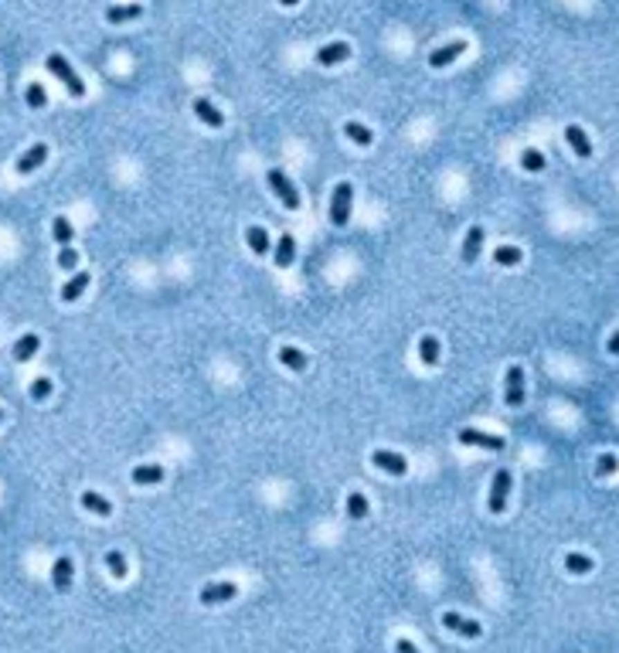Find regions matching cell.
I'll return each mask as SVG.
<instances>
[{
  "mask_svg": "<svg viewBox=\"0 0 619 653\" xmlns=\"http://www.w3.org/2000/svg\"><path fill=\"white\" fill-rule=\"evenodd\" d=\"M44 65H48V72L55 75V79L62 82L65 89H68V95H75V99H82L85 95V82L79 79V72L68 65V58L65 55H58V51H51L48 58H44Z\"/></svg>",
  "mask_w": 619,
  "mask_h": 653,
  "instance_id": "cell-1",
  "label": "cell"
},
{
  "mask_svg": "<svg viewBox=\"0 0 619 653\" xmlns=\"http://www.w3.org/2000/svg\"><path fill=\"white\" fill-rule=\"evenodd\" d=\"M510 470L507 466H500L494 473V480H490V497H487V511L494 514V517H500L503 511H507V497H510Z\"/></svg>",
  "mask_w": 619,
  "mask_h": 653,
  "instance_id": "cell-2",
  "label": "cell"
},
{
  "mask_svg": "<svg viewBox=\"0 0 619 653\" xmlns=\"http://www.w3.org/2000/svg\"><path fill=\"white\" fill-rule=\"evenodd\" d=\"M351 204H354V187H351V181H340L331 194V221L337 228H344L351 221Z\"/></svg>",
  "mask_w": 619,
  "mask_h": 653,
  "instance_id": "cell-3",
  "label": "cell"
},
{
  "mask_svg": "<svg viewBox=\"0 0 619 653\" xmlns=\"http://www.w3.org/2000/svg\"><path fill=\"white\" fill-rule=\"evenodd\" d=\"M266 181H269L272 194L283 201V208H289V211H296V208H299V194H296L293 181L283 174V167H269V170H266Z\"/></svg>",
  "mask_w": 619,
  "mask_h": 653,
  "instance_id": "cell-4",
  "label": "cell"
},
{
  "mask_svg": "<svg viewBox=\"0 0 619 653\" xmlns=\"http://www.w3.org/2000/svg\"><path fill=\"white\" fill-rule=\"evenodd\" d=\"M456 439H459L463 446H480V449H503V446H507V439H503V436H490V432L473 429V425H463V429L456 432Z\"/></svg>",
  "mask_w": 619,
  "mask_h": 653,
  "instance_id": "cell-5",
  "label": "cell"
},
{
  "mask_svg": "<svg viewBox=\"0 0 619 653\" xmlns=\"http://www.w3.org/2000/svg\"><path fill=\"white\" fill-rule=\"evenodd\" d=\"M503 381H507V388H503V402H507V408H521L524 405V367L510 365Z\"/></svg>",
  "mask_w": 619,
  "mask_h": 653,
  "instance_id": "cell-6",
  "label": "cell"
},
{
  "mask_svg": "<svg viewBox=\"0 0 619 653\" xmlns=\"http://www.w3.org/2000/svg\"><path fill=\"white\" fill-rule=\"evenodd\" d=\"M371 463L378 470L391 473V477H405V473H409V459H405L402 452H391V449H374Z\"/></svg>",
  "mask_w": 619,
  "mask_h": 653,
  "instance_id": "cell-7",
  "label": "cell"
},
{
  "mask_svg": "<svg viewBox=\"0 0 619 653\" xmlns=\"http://www.w3.org/2000/svg\"><path fill=\"white\" fill-rule=\"evenodd\" d=\"M235 596H239V585H235V582H211V585H205V589L198 592L201 606H221V603H228V599H235Z\"/></svg>",
  "mask_w": 619,
  "mask_h": 653,
  "instance_id": "cell-8",
  "label": "cell"
},
{
  "mask_svg": "<svg viewBox=\"0 0 619 653\" xmlns=\"http://www.w3.org/2000/svg\"><path fill=\"white\" fill-rule=\"evenodd\" d=\"M443 626L453 629V633H459V636H466V640H477V636L483 633V626H480L477 619H466V616H459V612H443Z\"/></svg>",
  "mask_w": 619,
  "mask_h": 653,
  "instance_id": "cell-9",
  "label": "cell"
},
{
  "mask_svg": "<svg viewBox=\"0 0 619 653\" xmlns=\"http://www.w3.org/2000/svg\"><path fill=\"white\" fill-rule=\"evenodd\" d=\"M44 160H48V143H35V147H28V150L17 157L14 170H17V174H35Z\"/></svg>",
  "mask_w": 619,
  "mask_h": 653,
  "instance_id": "cell-10",
  "label": "cell"
},
{
  "mask_svg": "<svg viewBox=\"0 0 619 653\" xmlns=\"http://www.w3.org/2000/svg\"><path fill=\"white\" fill-rule=\"evenodd\" d=\"M167 473L160 463H140V466H133V473H129V480L136 484V487H154V484H160Z\"/></svg>",
  "mask_w": 619,
  "mask_h": 653,
  "instance_id": "cell-11",
  "label": "cell"
},
{
  "mask_svg": "<svg viewBox=\"0 0 619 653\" xmlns=\"http://www.w3.org/2000/svg\"><path fill=\"white\" fill-rule=\"evenodd\" d=\"M72 575H75V569H72V558L68 555H62V558H55V565H51V582H55V592H68L72 589Z\"/></svg>",
  "mask_w": 619,
  "mask_h": 653,
  "instance_id": "cell-12",
  "label": "cell"
},
{
  "mask_svg": "<svg viewBox=\"0 0 619 653\" xmlns=\"http://www.w3.org/2000/svg\"><path fill=\"white\" fill-rule=\"evenodd\" d=\"M466 51V41L463 38H456V41H450V44H439L432 55H429V65L432 68H443V65H450V62H456L459 55Z\"/></svg>",
  "mask_w": 619,
  "mask_h": 653,
  "instance_id": "cell-13",
  "label": "cell"
},
{
  "mask_svg": "<svg viewBox=\"0 0 619 653\" xmlns=\"http://www.w3.org/2000/svg\"><path fill=\"white\" fill-rule=\"evenodd\" d=\"M191 109H194V116L205 122V126H211V129H221V126H225V113H221L211 99H194Z\"/></svg>",
  "mask_w": 619,
  "mask_h": 653,
  "instance_id": "cell-14",
  "label": "cell"
},
{
  "mask_svg": "<svg viewBox=\"0 0 619 653\" xmlns=\"http://www.w3.org/2000/svg\"><path fill=\"white\" fill-rule=\"evenodd\" d=\"M351 55V44L347 41H331V44H320L317 48V65H337V62H344Z\"/></svg>",
  "mask_w": 619,
  "mask_h": 653,
  "instance_id": "cell-15",
  "label": "cell"
},
{
  "mask_svg": "<svg viewBox=\"0 0 619 653\" xmlns=\"http://www.w3.org/2000/svg\"><path fill=\"white\" fill-rule=\"evenodd\" d=\"M565 140H569V147L575 150V157H582V160H589L592 157V140H589V133L582 129V126H565Z\"/></svg>",
  "mask_w": 619,
  "mask_h": 653,
  "instance_id": "cell-16",
  "label": "cell"
},
{
  "mask_svg": "<svg viewBox=\"0 0 619 653\" xmlns=\"http://www.w3.org/2000/svg\"><path fill=\"white\" fill-rule=\"evenodd\" d=\"M140 14H143V3H113V7H106V21H109V24L136 21Z\"/></svg>",
  "mask_w": 619,
  "mask_h": 653,
  "instance_id": "cell-17",
  "label": "cell"
},
{
  "mask_svg": "<svg viewBox=\"0 0 619 653\" xmlns=\"http://www.w3.org/2000/svg\"><path fill=\"white\" fill-rule=\"evenodd\" d=\"M480 245H483V228H480V225H470L466 235H463V262H477Z\"/></svg>",
  "mask_w": 619,
  "mask_h": 653,
  "instance_id": "cell-18",
  "label": "cell"
},
{
  "mask_svg": "<svg viewBox=\"0 0 619 653\" xmlns=\"http://www.w3.org/2000/svg\"><path fill=\"white\" fill-rule=\"evenodd\" d=\"M276 358H279V365H286L289 371H306V365H310V358H306L299 347H293V344H283V347L276 351Z\"/></svg>",
  "mask_w": 619,
  "mask_h": 653,
  "instance_id": "cell-19",
  "label": "cell"
},
{
  "mask_svg": "<svg viewBox=\"0 0 619 653\" xmlns=\"http://www.w3.org/2000/svg\"><path fill=\"white\" fill-rule=\"evenodd\" d=\"M38 347H41V337L38 333H24V337H17L10 354H14V361H31L38 354Z\"/></svg>",
  "mask_w": 619,
  "mask_h": 653,
  "instance_id": "cell-20",
  "label": "cell"
},
{
  "mask_svg": "<svg viewBox=\"0 0 619 653\" xmlns=\"http://www.w3.org/2000/svg\"><path fill=\"white\" fill-rule=\"evenodd\" d=\"M82 507L92 511L95 517H109V514H113V504H109L102 493H95V490H82Z\"/></svg>",
  "mask_w": 619,
  "mask_h": 653,
  "instance_id": "cell-21",
  "label": "cell"
},
{
  "mask_svg": "<svg viewBox=\"0 0 619 653\" xmlns=\"http://www.w3.org/2000/svg\"><path fill=\"white\" fill-rule=\"evenodd\" d=\"M439 337H432V333H425V337H418V358H422V365L436 367L439 365Z\"/></svg>",
  "mask_w": 619,
  "mask_h": 653,
  "instance_id": "cell-22",
  "label": "cell"
},
{
  "mask_svg": "<svg viewBox=\"0 0 619 653\" xmlns=\"http://www.w3.org/2000/svg\"><path fill=\"white\" fill-rule=\"evenodd\" d=\"M89 283H92V276H89V273H75L68 283L62 286V300H65V303H75V300L85 293V286H89Z\"/></svg>",
  "mask_w": 619,
  "mask_h": 653,
  "instance_id": "cell-23",
  "label": "cell"
},
{
  "mask_svg": "<svg viewBox=\"0 0 619 653\" xmlns=\"http://www.w3.org/2000/svg\"><path fill=\"white\" fill-rule=\"evenodd\" d=\"M51 235H55V242L62 245H72V239H75V228H72V221L65 218V214H55L51 218Z\"/></svg>",
  "mask_w": 619,
  "mask_h": 653,
  "instance_id": "cell-24",
  "label": "cell"
},
{
  "mask_svg": "<svg viewBox=\"0 0 619 653\" xmlns=\"http://www.w3.org/2000/svg\"><path fill=\"white\" fill-rule=\"evenodd\" d=\"M368 511H371V507H368V497H364L361 490H351V493H347V517H351V521H364Z\"/></svg>",
  "mask_w": 619,
  "mask_h": 653,
  "instance_id": "cell-25",
  "label": "cell"
},
{
  "mask_svg": "<svg viewBox=\"0 0 619 653\" xmlns=\"http://www.w3.org/2000/svg\"><path fill=\"white\" fill-rule=\"evenodd\" d=\"M272 259H276V266H279V269L293 266V259H296V242H293V235H283V239L276 242V252H272Z\"/></svg>",
  "mask_w": 619,
  "mask_h": 653,
  "instance_id": "cell-26",
  "label": "cell"
},
{
  "mask_svg": "<svg viewBox=\"0 0 619 653\" xmlns=\"http://www.w3.org/2000/svg\"><path fill=\"white\" fill-rule=\"evenodd\" d=\"M246 242H248V248H252L255 255H262V252H269V232H266L262 225H248V228H246Z\"/></svg>",
  "mask_w": 619,
  "mask_h": 653,
  "instance_id": "cell-27",
  "label": "cell"
},
{
  "mask_svg": "<svg viewBox=\"0 0 619 653\" xmlns=\"http://www.w3.org/2000/svg\"><path fill=\"white\" fill-rule=\"evenodd\" d=\"M344 133L358 143V147H371V140H374V133L364 126V122H358V120H347L344 122Z\"/></svg>",
  "mask_w": 619,
  "mask_h": 653,
  "instance_id": "cell-28",
  "label": "cell"
},
{
  "mask_svg": "<svg viewBox=\"0 0 619 653\" xmlns=\"http://www.w3.org/2000/svg\"><path fill=\"white\" fill-rule=\"evenodd\" d=\"M521 259H524V252H521L517 245H497L494 248L497 266H521Z\"/></svg>",
  "mask_w": 619,
  "mask_h": 653,
  "instance_id": "cell-29",
  "label": "cell"
},
{
  "mask_svg": "<svg viewBox=\"0 0 619 653\" xmlns=\"http://www.w3.org/2000/svg\"><path fill=\"white\" fill-rule=\"evenodd\" d=\"M24 99H28V106H31V109H44V106H48V92H44L41 82H28Z\"/></svg>",
  "mask_w": 619,
  "mask_h": 653,
  "instance_id": "cell-30",
  "label": "cell"
},
{
  "mask_svg": "<svg viewBox=\"0 0 619 653\" xmlns=\"http://www.w3.org/2000/svg\"><path fill=\"white\" fill-rule=\"evenodd\" d=\"M565 569L572 571V575H589V571H592V558H589V555H578V551H569V555H565Z\"/></svg>",
  "mask_w": 619,
  "mask_h": 653,
  "instance_id": "cell-31",
  "label": "cell"
},
{
  "mask_svg": "<svg viewBox=\"0 0 619 653\" xmlns=\"http://www.w3.org/2000/svg\"><path fill=\"white\" fill-rule=\"evenodd\" d=\"M106 569L113 571V578H126L129 575V565H126V558H123V551H106Z\"/></svg>",
  "mask_w": 619,
  "mask_h": 653,
  "instance_id": "cell-32",
  "label": "cell"
},
{
  "mask_svg": "<svg viewBox=\"0 0 619 653\" xmlns=\"http://www.w3.org/2000/svg\"><path fill=\"white\" fill-rule=\"evenodd\" d=\"M521 167H524V170H531V174L544 170V154H541V150H535V147H528V150L521 154Z\"/></svg>",
  "mask_w": 619,
  "mask_h": 653,
  "instance_id": "cell-33",
  "label": "cell"
},
{
  "mask_svg": "<svg viewBox=\"0 0 619 653\" xmlns=\"http://www.w3.org/2000/svg\"><path fill=\"white\" fill-rule=\"evenodd\" d=\"M616 470H619V459L613 452H602V456L595 459V473H599V477H613Z\"/></svg>",
  "mask_w": 619,
  "mask_h": 653,
  "instance_id": "cell-34",
  "label": "cell"
},
{
  "mask_svg": "<svg viewBox=\"0 0 619 653\" xmlns=\"http://www.w3.org/2000/svg\"><path fill=\"white\" fill-rule=\"evenodd\" d=\"M28 395H31L35 402H44V398L51 395V378H35L31 388H28Z\"/></svg>",
  "mask_w": 619,
  "mask_h": 653,
  "instance_id": "cell-35",
  "label": "cell"
},
{
  "mask_svg": "<svg viewBox=\"0 0 619 653\" xmlns=\"http://www.w3.org/2000/svg\"><path fill=\"white\" fill-rule=\"evenodd\" d=\"M58 266H62V269H68V273H72V269H75V266H79V252H75V248H72V245H65V248H58Z\"/></svg>",
  "mask_w": 619,
  "mask_h": 653,
  "instance_id": "cell-36",
  "label": "cell"
},
{
  "mask_svg": "<svg viewBox=\"0 0 619 653\" xmlns=\"http://www.w3.org/2000/svg\"><path fill=\"white\" fill-rule=\"evenodd\" d=\"M606 351H609V354H619V330H613V333H609V340H606Z\"/></svg>",
  "mask_w": 619,
  "mask_h": 653,
  "instance_id": "cell-37",
  "label": "cell"
},
{
  "mask_svg": "<svg viewBox=\"0 0 619 653\" xmlns=\"http://www.w3.org/2000/svg\"><path fill=\"white\" fill-rule=\"evenodd\" d=\"M395 650H398V653H418V647H415L412 640H398V643H395Z\"/></svg>",
  "mask_w": 619,
  "mask_h": 653,
  "instance_id": "cell-38",
  "label": "cell"
},
{
  "mask_svg": "<svg viewBox=\"0 0 619 653\" xmlns=\"http://www.w3.org/2000/svg\"><path fill=\"white\" fill-rule=\"evenodd\" d=\"M0 422H3V408H0Z\"/></svg>",
  "mask_w": 619,
  "mask_h": 653,
  "instance_id": "cell-39",
  "label": "cell"
}]
</instances>
